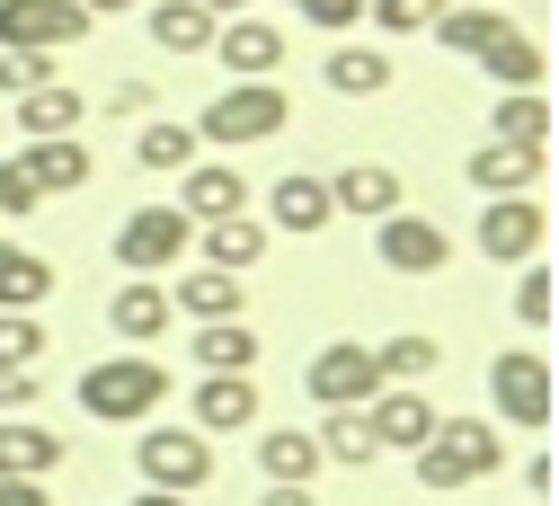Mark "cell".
Here are the masks:
<instances>
[{"label":"cell","instance_id":"obj_1","mask_svg":"<svg viewBox=\"0 0 559 506\" xmlns=\"http://www.w3.org/2000/svg\"><path fill=\"white\" fill-rule=\"evenodd\" d=\"M417 480L427 489H471L488 471H507V436H498V417H436V436L408 454Z\"/></svg>","mask_w":559,"mask_h":506},{"label":"cell","instance_id":"obj_3","mask_svg":"<svg viewBox=\"0 0 559 506\" xmlns=\"http://www.w3.org/2000/svg\"><path fill=\"white\" fill-rule=\"evenodd\" d=\"M285 116H294V98H285V81H231L214 107L195 116V142H275L285 133Z\"/></svg>","mask_w":559,"mask_h":506},{"label":"cell","instance_id":"obj_8","mask_svg":"<svg viewBox=\"0 0 559 506\" xmlns=\"http://www.w3.org/2000/svg\"><path fill=\"white\" fill-rule=\"evenodd\" d=\"M488 400H498L507 426H550V365H542V346H507L498 365H488Z\"/></svg>","mask_w":559,"mask_h":506},{"label":"cell","instance_id":"obj_28","mask_svg":"<svg viewBox=\"0 0 559 506\" xmlns=\"http://www.w3.org/2000/svg\"><path fill=\"white\" fill-rule=\"evenodd\" d=\"M471 62H488V81H507V90H542L550 81V54L533 45V27H507L488 54H471Z\"/></svg>","mask_w":559,"mask_h":506},{"label":"cell","instance_id":"obj_2","mask_svg":"<svg viewBox=\"0 0 559 506\" xmlns=\"http://www.w3.org/2000/svg\"><path fill=\"white\" fill-rule=\"evenodd\" d=\"M160 400H169V374L152 365L143 346H124V355H107V365L81 374V409H90L98 426H143Z\"/></svg>","mask_w":559,"mask_h":506},{"label":"cell","instance_id":"obj_14","mask_svg":"<svg viewBox=\"0 0 559 506\" xmlns=\"http://www.w3.org/2000/svg\"><path fill=\"white\" fill-rule=\"evenodd\" d=\"M329 178H311V169H294V178H275L266 187V232H285V240H311V232H329Z\"/></svg>","mask_w":559,"mask_h":506},{"label":"cell","instance_id":"obj_30","mask_svg":"<svg viewBox=\"0 0 559 506\" xmlns=\"http://www.w3.org/2000/svg\"><path fill=\"white\" fill-rule=\"evenodd\" d=\"M320 462H346V471H365V462H382V445H373V426H365V409H320Z\"/></svg>","mask_w":559,"mask_h":506},{"label":"cell","instance_id":"obj_13","mask_svg":"<svg viewBox=\"0 0 559 506\" xmlns=\"http://www.w3.org/2000/svg\"><path fill=\"white\" fill-rule=\"evenodd\" d=\"M195 436H240V426H258V383L249 374H195Z\"/></svg>","mask_w":559,"mask_h":506},{"label":"cell","instance_id":"obj_34","mask_svg":"<svg viewBox=\"0 0 559 506\" xmlns=\"http://www.w3.org/2000/svg\"><path fill=\"white\" fill-rule=\"evenodd\" d=\"M444 19V0H373V27L382 36H427Z\"/></svg>","mask_w":559,"mask_h":506},{"label":"cell","instance_id":"obj_37","mask_svg":"<svg viewBox=\"0 0 559 506\" xmlns=\"http://www.w3.org/2000/svg\"><path fill=\"white\" fill-rule=\"evenodd\" d=\"M515 320H524V329H542V320H550V267H542V258H533V267H524V284H515Z\"/></svg>","mask_w":559,"mask_h":506},{"label":"cell","instance_id":"obj_6","mask_svg":"<svg viewBox=\"0 0 559 506\" xmlns=\"http://www.w3.org/2000/svg\"><path fill=\"white\" fill-rule=\"evenodd\" d=\"M195 249V223L178 204H133L124 223H116V258H124V275H160V267H178Z\"/></svg>","mask_w":559,"mask_h":506},{"label":"cell","instance_id":"obj_21","mask_svg":"<svg viewBox=\"0 0 559 506\" xmlns=\"http://www.w3.org/2000/svg\"><path fill=\"white\" fill-rule=\"evenodd\" d=\"M45 471H62V436L27 417H0V480H45Z\"/></svg>","mask_w":559,"mask_h":506},{"label":"cell","instance_id":"obj_43","mask_svg":"<svg viewBox=\"0 0 559 506\" xmlns=\"http://www.w3.org/2000/svg\"><path fill=\"white\" fill-rule=\"evenodd\" d=\"M0 506H53L45 480H0Z\"/></svg>","mask_w":559,"mask_h":506},{"label":"cell","instance_id":"obj_7","mask_svg":"<svg viewBox=\"0 0 559 506\" xmlns=\"http://www.w3.org/2000/svg\"><path fill=\"white\" fill-rule=\"evenodd\" d=\"M302 391L320 400V409H365L373 391H382V374H373V346L365 338H329L311 365H302Z\"/></svg>","mask_w":559,"mask_h":506},{"label":"cell","instance_id":"obj_36","mask_svg":"<svg viewBox=\"0 0 559 506\" xmlns=\"http://www.w3.org/2000/svg\"><path fill=\"white\" fill-rule=\"evenodd\" d=\"M36 81H53V54H19V45H0V98H19V90H36Z\"/></svg>","mask_w":559,"mask_h":506},{"label":"cell","instance_id":"obj_42","mask_svg":"<svg viewBox=\"0 0 559 506\" xmlns=\"http://www.w3.org/2000/svg\"><path fill=\"white\" fill-rule=\"evenodd\" d=\"M258 506H320V497H311V480H266Z\"/></svg>","mask_w":559,"mask_h":506},{"label":"cell","instance_id":"obj_27","mask_svg":"<svg viewBox=\"0 0 559 506\" xmlns=\"http://www.w3.org/2000/svg\"><path fill=\"white\" fill-rule=\"evenodd\" d=\"M214 27H223V19H204L195 0H152V10H143V36H152L160 54H204Z\"/></svg>","mask_w":559,"mask_h":506},{"label":"cell","instance_id":"obj_41","mask_svg":"<svg viewBox=\"0 0 559 506\" xmlns=\"http://www.w3.org/2000/svg\"><path fill=\"white\" fill-rule=\"evenodd\" d=\"M27 400H36V365H0V409H10V417H19Z\"/></svg>","mask_w":559,"mask_h":506},{"label":"cell","instance_id":"obj_40","mask_svg":"<svg viewBox=\"0 0 559 506\" xmlns=\"http://www.w3.org/2000/svg\"><path fill=\"white\" fill-rule=\"evenodd\" d=\"M152 107H160L152 81H116V90H107V116H124V125H133V116H152Z\"/></svg>","mask_w":559,"mask_h":506},{"label":"cell","instance_id":"obj_44","mask_svg":"<svg viewBox=\"0 0 559 506\" xmlns=\"http://www.w3.org/2000/svg\"><path fill=\"white\" fill-rule=\"evenodd\" d=\"M72 10H81V19L98 27V19H124V10H133V0H72Z\"/></svg>","mask_w":559,"mask_h":506},{"label":"cell","instance_id":"obj_31","mask_svg":"<svg viewBox=\"0 0 559 506\" xmlns=\"http://www.w3.org/2000/svg\"><path fill=\"white\" fill-rule=\"evenodd\" d=\"M133 161H143L152 178H178V169L195 161V125H178V116H152L143 133H133Z\"/></svg>","mask_w":559,"mask_h":506},{"label":"cell","instance_id":"obj_35","mask_svg":"<svg viewBox=\"0 0 559 506\" xmlns=\"http://www.w3.org/2000/svg\"><path fill=\"white\" fill-rule=\"evenodd\" d=\"M36 355H45L36 311H0V365H36Z\"/></svg>","mask_w":559,"mask_h":506},{"label":"cell","instance_id":"obj_9","mask_svg":"<svg viewBox=\"0 0 559 506\" xmlns=\"http://www.w3.org/2000/svg\"><path fill=\"white\" fill-rule=\"evenodd\" d=\"M204 54H223V71H231V81H285V27H275V19H258V10L223 19Z\"/></svg>","mask_w":559,"mask_h":506},{"label":"cell","instance_id":"obj_5","mask_svg":"<svg viewBox=\"0 0 559 506\" xmlns=\"http://www.w3.org/2000/svg\"><path fill=\"white\" fill-rule=\"evenodd\" d=\"M550 240L542 196H479V258L488 267H533Z\"/></svg>","mask_w":559,"mask_h":506},{"label":"cell","instance_id":"obj_22","mask_svg":"<svg viewBox=\"0 0 559 506\" xmlns=\"http://www.w3.org/2000/svg\"><path fill=\"white\" fill-rule=\"evenodd\" d=\"M488 142H515V152H550V98L542 90H507L488 107Z\"/></svg>","mask_w":559,"mask_h":506},{"label":"cell","instance_id":"obj_15","mask_svg":"<svg viewBox=\"0 0 559 506\" xmlns=\"http://www.w3.org/2000/svg\"><path fill=\"white\" fill-rule=\"evenodd\" d=\"M81 90L72 81H36V90H19V116H0V125H19L27 142H62V133H81Z\"/></svg>","mask_w":559,"mask_h":506},{"label":"cell","instance_id":"obj_12","mask_svg":"<svg viewBox=\"0 0 559 506\" xmlns=\"http://www.w3.org/2000/svg\"><path fill=\"white\" fill-rule=\"evenodd\" d=\"M453 240L444 223H427V213H382V267L391 275H444Z\"/></svg>","mask_w":559,"mask_h":506},{"label":"cell","instance_id":"obj_38","mask_svg":"<svg viewBox=\"0 0 559 506\" xmlns=\"http://www.w3.org/2000/svg\"><path fill=\"white\" fill-rule=\"evenodd\" d=\"M45 196H36V178H27V161H0V213H10V223H19V213H36Z\"/></svg>","mask_w":559,"mask_h":506},{"label":"cell","instance_id":"obj_47","mask_svg":"<svg viewBox=\"0 0 559 506\" xmlns=\"http://www.w3.org/2000/svg\"><path fill=\"white\" fill-rule=\"evenodd\" d=\"M444 10H498V0H444Z\"/></svg>","mask_w":559,"mask_h":506},{"label":"cell","instance_id":"obj_16","mask_svg":"<svg viewBox=\"0 0 559 506\" xmlns=\"http://www.w3.org/2000/svg\"><path fill=\"white\" fill-rule=\"evenodd\" d=\"M169 320H178V311H169V284H152V275H124L116 303H107V329H116L124 346H152Z\"/></svg>","mask_w":559,"mask_h":506},{"label":"cell","instance_id":"obj_17","mask_svg":"<svg viewBox=\"0 0 559 506\" xmlns=\"http://www.w3.org/2000/svg\"><path fill=\"white\" fill-rule=\"evenodd\" d=\"M19 161H27V178H36V196H81V187H90V169H98L81 133H62V142H27Z\"/></svg>","mask_w":559,"mask_h":506},{"label":"cell","instance_id":"obj_26","mask_svg":"<svg viewBox=\"0 0 559 506\" xmlns=\"http://www.w3.org/2000/svg\"><path fill=\"white\" fill-rule=\"evenodd\" d=\"M195 374H249L258 365V329L249 320H195Z\"/></svg>","mask_w":559,"mask_h":506},{"label":"cell","instance_id":"obj_4","mask_svg":"<svg viewBox=\"0 0 559 506\" xmlns=\"http://www.w3.org/2000/svg\"><path fill=\"white\" fill-rule=\"evenodd\" d=\"M133 471H143V489L195 497L204 480H214V436H195V426H143V445H133Z\"/></svg>","mask_w":559,"mask_h":506},{"label":"cell","instance_id":"obj_25","mask_svg":"<svg viewBox=\"0 0 559 506\" xmlns=\"http://www.w3.org/2000/svg\"><path fill=\"white\" fill-rule=\"evenodd\" d=\"M436 365H444V346H436L427 329H400V338H382V346H373V374H382L391 391H417V383H436Z\"/></svg>","mask_w":559,"mask_h":506},{"label":"cell","instance_id":"obj_11","mask_svg":"<svg viewBox=\"0 0 559 506\" xmlns=\"http://www.w3.org/2000/svg\"><path fill=\"white\" fill-rule=\"evenodd\" d=\"M178 213L187 223H231V213H249V178L231 161H187L178 169Z\"/></svg>","mask_w":559,"mask_h":506},{"label":"cell","instance_id":"obj_10","mask_svg":"<svg viewBox=\"0 0 559 506\" xmlns=\"http://www.w3.org/2000/svg\"><path fill=\"white\" fill-rule=\"evenodd\" d=\"M81 36H90V19L72 0H0V45H19V54H53Z\"/></svg>","mask_w":559,"mask_h":506},{"label":"cell","instance_id":"obj_33","mask_svg":"<svg viewBox=\"0 0 559 506\" xmlns=\"http://www.w3.org/2000/svg\"><path fill=\"white\" fill-rule=\"evenodd\" d=\"M507 27H515V19H498V10H444V19L427 27V36H444L453 54H488V45H498Z\"/></svg>","mask_w":559,"mask_h":506},{"label":"cell","instance_id":"obj_39","mask_svg":"<svg viewBox=\"0 0 559 506\" xmlns=\"http://www.w3.org/2000/svg\"><path fill=\"white\" fill-rule=\"evenodd\" d=\"M302 19H311L320 36H346V27L365 19V0H302Z\"/></svg>","mask_w":559,"mask_h":506},{"label":"cell","instance_id":"obj_18","mask_svg":"<svg viewBox=\"0 0 559 506\" xmlns=\"http://www.w3.org/2000/svg\"><path fill=\"white\" fill-rule=\"evenodd\" d=\"M169 311L178 320H240V275H223V267H187L178 284H169Z\"/></svg>","mask_w":559,"mask_h":506},{"label":"cell","instance_id":"obj_45","mask_svg":"<svg viewBox=\"0 0 559 506\" xmlns=\"http://www.w3.org/2000/svg\"><path fill=\"white\" fill-rule=\"evenodd\" d=\"M204 19H240V10H258V0H195Z\"/></svg>","mask_w":559,"mask_h":506},{"label":"cell","instance_id":"obj_23","mask_svg":"<svg viewBox=\"0 0 559 506\" xmlns=\"http://www.w3.org/2000/svg\"><path fill=\"white\" fill-rule=\"evenodd\" d=\"M266 249H275V232L258 223V213H231V223H204V267H223V275H249Z\"/></svg>","mask_w":559,"mask_h":506},{"label":"cell","instance_id":"obj_20","mask_svg":"<svg viewBox=\"0 0 559 506\" xmlns=\"http://www.w3.org/2000/svg\"><path fill=\"white\" fill-rule=\"evenodd\" d=\"M329 204L337 213H400V169H382V161H346L337 178H329Z\"/></svg>","mask_w":559,"mask_h":506},{"label":"cell","instance_id":"obj_46","mask_svg":"<svg viewBox=\"0 0 559 506\" xmlns=\"http://www.w3.org/2000/svg\"><path fill=\"white\" fill-rule=\"evenodd\" d=\"M133 506H187V497H169V489H143V497H133Z\"/></svg>","mask_w":559,"mask_h":506},{"label":"cell","instance_id":"obj_24","mask_svg":"<svg viewBox=\"0 0 559 506\" xmlns=\"http://www.w3.org/2000/svg\"><path fill=\"white\" fill-rule=\"evenodd\" d=\"M320 81H329L337 98H382V90H391V54H382V45H329Z\"/></svg>","mask_w":559,"mask_h":506},{"label":"cell","instance_id":"obj_19","mask_svg":"<svg viewBox=\"0 0 559 506\" xmlns=\"http://www.w3.org/2000/svg\"><path fill=\"white\" fill-rule=\"evenodd\" d=\"M542 161H550V152L479 142V152H471V187H479V196H533V187H542Z\"/></svg>","mask_w":559,"mask_h":506},{"label":"cell","instance_id":"obj_29","mask_svg":"<svg viewBox=\"0 0 559 506\" xmlns=\"http://www.w3.org/2000/svg\"><path fill=\"white\" fill-rule=\"evenodd\" d=\"M53 294V258L19 249V240H0V311H36Z\"/></svg>","mask_w":559,"mask_h":506},{"label":"cell","instance_id":"obj_48","mask_svg":"<svg viewBox=\"0 0 559 506\" xmlns=\"http://www.w3.org/2000/svg\"><path fill=\"white\" fill-rule=\"evenodd\" d=\"M294 10H302V0H294Z\"/></svg>","mask_w":559,"mask_h":506},{"label":"cell","instance_id":"obj_32","mask_svg":"<svg viewBox=\"0 0 559 506\" xmlns=\"http://www.w3.org/2000/svg\"><path fill=\"white\" fill-rule=\"evenodd\" d=\"M258 471L266 480H311L320 471V445L302 436V426H266V436H258Z\"/></svg>","mask_w":559,"mask_h":506}]
</instances>
